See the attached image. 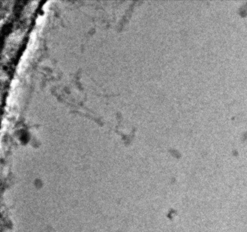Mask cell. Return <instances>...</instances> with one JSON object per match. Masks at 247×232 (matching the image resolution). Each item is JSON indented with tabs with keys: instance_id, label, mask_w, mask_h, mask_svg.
Here are the masks:
<instances>
[{
	"instance_id": "1",
	"label": "cell",
	"mask_w": 247,
	"mask_h": 232,
	"mask_svg": "<svg viewBox=\"0 0 247 232\" xmlns=\"http://www.w3.org/2000/svg\"><path fill=\"white\" fill-rule=\"evenodd\" d=\"M45 16H39L38 17V19H36V23L37 24H40L43 22V21L44 20Z\"/></svg>"
},
{
	"instance_id": "2",
	"label": "cell",
	"mask_w": 247,
	"mask_h": 232,
	"mask_svg": "<svg viewBox=\"0 0 247 232\" xmlns=\"http://www.w3.org/2000/svg\"><path fill=\"white\" fill-rule=\"evenodd\" d=\"M17 84H18V80H14L13 81H12V86H15L17 85Z\"/></svg>"
}]
</instances>
